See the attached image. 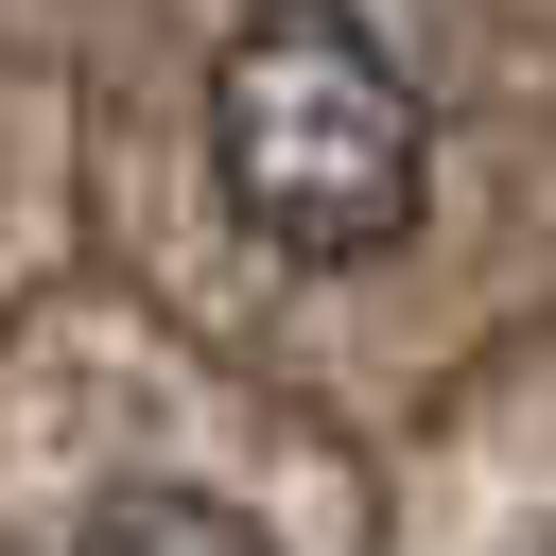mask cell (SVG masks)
<instances>
[{"mask_svg": "<svg viewBox=\"0 0 556 556\" xmlns=\"http://www.w3.org/2000/svg\"><path fill=\"white\" fill-rule=\"evenodd\" d=\"M70 556H278L226 486H104L87 521H70Z\"/></svg>", "mask_w": 556, "mask_h": 556, "instance_id": "obj_2", "label": "cell"}, {"mask_svg": "<svg viewBox=\"0 0 556 556\" xmlns=\"http://www.w3.org/2000/svg\"><path fill=\"white\" fill-rule=\"evenodd\" d=\"M208 174H226V208L278 261L348 278V261L417 243V208H434V104H417V70L365 17L295 0V17H243L208 52Z\"/></svg>", "mask_w": 556, "mask_h": 556, "instance_id": "obj_1", "label": "cell"}]
</instances>
